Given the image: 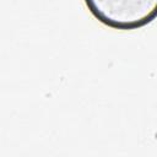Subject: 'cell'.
Instances as JSON below:
<instances>
[{"mask_svg": "<svg viewBox=\"0 0 157 157\" xmlns=\"http://www.w3.org/2000/svg\"><path fill=\"white\" fill-rule=\"evenodd\" d=\"M90 13L102 25L119 31L139 29L157 15V0H83Z\"/></svg>", "mask_w": 157, "mask_h": 157, "instance_id": "cell-1", "label": "cell"}]
</instances>
